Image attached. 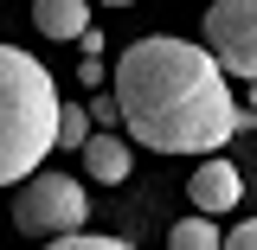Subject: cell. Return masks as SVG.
<instances>
[{
    "mask_svg": "<svg viewBox=\"0 0 257 250\" xmlns=\"http://www.w3.org/2000/svg\"><path fill=\"white\" fill-rule=\"evenodd\" d=\"M77 154H84V173H90L96 186H122V180H128V160H135L116 128H90V141H84Z\"/></svg>",
    "mask_w": 257,
    "mask_h": 250,
    "instance_id": "6",
    "label": "cell"
},
{
    "mask_svg": "<svg viewBox=\"0 0 257 250\" xmlns=\"http://www.w3.org/2000/svg\"><path fill=\"white\" fill-rule=\"evenodd\" d=\"M167 250H219V224L212 218H187L167 231Z\"/></svg>",
    "mask_w": 257,
    "mask_h": 250,
    "instance_id": "9",
    "label": "cell"
},
{
    "mask_svg": "<svg viewBox=\"0 0 257 250\" xmlns=\"http://www.w3.org/2000/svg\"><path fill=\"white\" fill-rule=\"evenodd\" d=\"M84 218H90V199H84V186H77L71 173H58V167L26 173L20 192H13V224H20L26 237H52V244H58V237H77Z\"/></svg>",
    "mask_w": 257,
    "mask_h": 250,
    "instance_id": "3",
    "label": "cell"
},
{
    "mask_svg": "<svg viewBox=\"0 0 257 250\" xmlns=\"http://www.w3.org/2000/svg\"><path fill=\"white\" fill-rule=\"evenodd\" d=\"M84 141H90V109H84V103H58V135H52V154H58V148H71V154H77Z\"/></svg>",
    "mask_w": 257,
    "mask_h": 250,
    "instance_id": "8",
    "label": "cell"
},
{
    "mask_svg": "<svg viewBox=\"0 0 257 250\" xmlns=\"http://www.w3.org/2000/svg\"><path fill=\"white\" fill-rule=\"evenodd\" d=\"M206 58L231 77H257V0H212L206 7Z\"/></svg>",
    "mask_w": 257,
    "mask_h": 250,
    "instance_id": "4",
    "label": "cell"
},
{
    "mask_svg": "<svg viewBox=\"0 0 257 250\" xmlns=\"http://www.w3.org/2000/svg\"><path fill=\"white\" fill-rule=\"evenodd\" d=\"M32 26L45 39H84L90 32V0H32Z\"/></svg>",
    "mask_w": 257,
    "mask_h": 250,
    "instance_id": "7",
    "label": "cell"
},
{
    "mask_svg": "<svg viewBox=\"0 0 257 250\" xmlns=\"http://www.w3.org/2000/svg\"><path fill=\"white\" fill-rule=\"evenodd\" d=\"M58 135V84L20 45H0V186L39 173Z\"/></svg>",
    "mask_w": 257,
    "mask_h": 250,
    "instance_id": "2",
    "label": "cell"
},
{
    "mask_svg": "<svg viewBox=\"0 0 257 250\" xmlns=\"http://www.w3.org/2000/svg\"><path fill=\"white\" fill-rule=\"evenodd\" d=\"M103 7H135V0H103Z\"/></svg>",
    "mask_w": 257,
    "mask_h": 250,
    "instance_id": "12",
    "label": "cell"
},
{
    "mask_svg": "<svg viewBox=\"0 0 257 250\" xmlns=\"http://www.w3.org/2000/svg\"><path fill=\"white\" fill-rule=\"evenodd\" d=\"M219 250H257V224H231V237H219Z\"/></svg>",
    "mask_w": 257,
    "mask_h": 250,
    "instance_id": "11",
    "label": "cell"
},
{
    "mask_svg": "<svg viewBox=\"0 0 257 250\" xmlns=\"http://www.w3.org/2000/svg\"><path fill=\"white\" fill-rule=\"evenodd\" d=\"M45 250H128L122 237H90V231H77V237H58V244H45Z\"/></svg>",
    "mask_w": 257,
    "mask_h": 250,
    "instance_id": "10",
    "label": "cell"
},
{
    "mask_svg": "<svg viewBox=\"0 0 257 250\" xmlns=\"http://www.w3.org/2000/svg\"><path fill=\"white\" fill-rule=\"evenodd\" d=\"M187 199L199 205V218H219V212H231L244 199V173L231 160H199L193 180H187Z\"/></svg>",
    "mask_w": 257,
    "mask_h": 250,
    "instance_id": "5",
    "label": "cell"
},
{
    "mask_svg": "<svg viewBox=\"0 0 257 250\" xmlns=\"http://www.w3.org/2000/svg\"><path fill=\"white\" fill-rule=\"evenodd\" d=\"M116 122L128 128V141L155 148V154H212L238 128L251 122L238 103L225 71L199 45L155 32L135 39L116 58V96H109Z\"/></svg>",
    "mask_w": 257,
    "mask_h": 250,
    "instance_id": "1",
    "label": "cell"
}]
</instances>
